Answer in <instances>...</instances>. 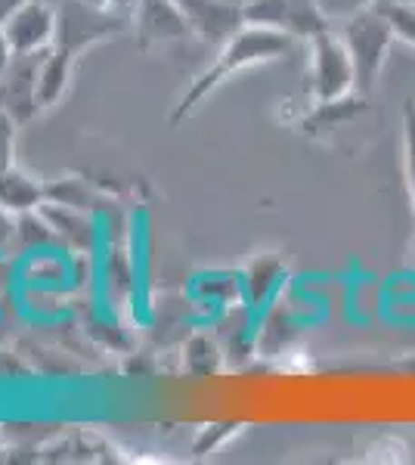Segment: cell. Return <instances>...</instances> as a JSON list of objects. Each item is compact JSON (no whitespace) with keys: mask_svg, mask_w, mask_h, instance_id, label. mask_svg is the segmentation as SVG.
<instances>
[{"mask_svg":"<svg viewBox=\"0 0 415 465\" xmlns=\"http://www.w3.org/2000/svg\"><path fill=\"white\" fill-rule=\"evenodd\" d=\"M291 44H294V37L289 35L273 32V28H263V25H248L245 22L223 47H217V56L211 59L208 69L186 87V94L180 96V103L171 112V124H180L183 118H190L217 87L232 78V74H242L248 69H258V65L282 59L291 50Z\"/></svg>","mask_w":415,"mask_h":465,"instance_id":"cell-1","label":"cell"},{"mask_svg":"<svg viewBox=\"0 0 415 465\" xmlns=\"http://www.w3.org/2000/svg\"><path fill=\"white\" fill-rule=\"evenodd\" d=\"M341 37H344L347 50H351L353 69H357V90L369 96L384 72L390 44L397 41L394 28H390V19L384 16V10L375 4L372 10L341 22Z\"/></svg>","mask_w":415,"mask_h":465,"instance_id":"cell-2","label":"cell"},{"mask_svg":"<svg viewBox=\"0 0 415 465\" xmlns=\"http://www.w3.org/2000/svg\"><path fill=\"white\" fill-rule=\"evenodd\" d=\"M311 47V65H307V84H311L313 103L341 100L357 90V69H353L351 50H347L341 32L326 28L307 41Z\"/></svg>","mask_w":415,"mask_h":465,"instance_id":"cell-3","label":"cell"},{"mask_svg":"<svg viewBox=\"0 0 415 465\" xmlns=\"http://www.w3.org/2000/svg\"><path fill=\"white\" fill-rule=\"evenodd\" d=\"M127 25V16L118 10H105V6L87 4V0H63L56 6V37L53 47L65 50L78 59L87 47H94L103 37H112Z\"/></svg>","mask_w":415,"mask_h":465,"instance_id":"cell-4","label":"cell"},{"mask_svg":"<svg viewBox=\"0 0 415 465\" xmlns=\"http://www.w3.org/2000/svg\"><path fill=\"white\" fill-rule=\"evenodd\" d=\"M248 25H263L294 37V41H311L326 28H335L322 16L316 0H242Z\"/></svg>","mask_w":415,"mask_h":465,"instance_id":"cell-5","label":"cell"},{"mask_svg":"<svg viewBox=\"0 0 415 465\" xmlns=\"http://www.w3.org/2000/svg\"><path fill=\"white\" fill-rule=\"evenodd\" d=\"M44 54H13L10 69L0 78V109L10 112L16 124H25L41 112V100H37V81H41V63Z\"/></svg>","mask_w":415,"mask_h":465,"instance_id":"cell-6","label":"cell"},{"mask_svg":"<svg viewBox=\"0 0 415 465\" xmlns=\"http://www.w3.org/2000/svg\"><path fill=\"white\" fill-rule=\"evenodd\" d=\"M193 35L211 47H223L245 25L242 0H173Z\"/></svg>","mask_w":415,"mask_h":465,"instance_id":"cell-7","label":"cell"},{"mask_svg":"<svg viewBox=\"0 0 415 465\" xmlns=\"http://www.w3.org/2000/svg\"><path fill=\"white\" fill-rule=\"evenodd\" d=\"M13 54H41L53 47L56 37V6L50 0H25L10 19L0 25Z\"/></svg>","mask_w":415,"mask_h":465,"instance_id":"cell-8","label":"cell"},{"mask_svg":"<svg viewBox=\"0 0 415 465\" xmlns=\"http://www.w3.org/2000/svg\"><path fill=\"white\" fill-rule=\"evenodd\" d=\"M133 35H137V47L143 54H149L153 47L186 41L193 35V28L173 0H137V6H133Z\"/></svg>","mask_w":415,"mask_h":465,"instance_id":"cell-9","label":"cell"},{"mask_svg":"<svg viewBox=\"0 0 415 465\" xmlns=\"http://www.w3.org/2000/svg\"><path fill=\"white\" fill-rule=\"evenodd\" d=\"M44 202H47V193H44L41 180L25 174L16 164L0 171V208H4L6 214L19 217V214L37 212Z\"/></svg>","mask_w":415,"mask_h":465,"instance_id":"cell-10","label":"cell"},{"mask_svg":"<svg viewBox=\"0 0 415 465\" xmlns=\"http://www.w3.org/2000/svg\"><path fill=\"white\" fill-rule=\"evenodd\" d=\"M74 63H78V59H74L72 54H65V50H59V47H50L47 54H44L41 81H37V100H41V112L59 106V103H63V96L69 94Z\"/></svg>","mask_w":415,"mask_h":465,"instance_id":"cell-11","label":"cell"},{"mask_svg":"<svg viewBox=\"0 0 415 465\" xmlns=\"http://www.w3.org/2000/svg\"><path fill=\"white\" fill-rule=\"evenodd\" d=\"M37 212L47 217L56 239H63L65 245H72V249H87L90 245L94 227H90L87 212H78V208H69V205H56V202H44Z\"/></svg>","mask_w":415,"mask_h":465,"instance_id":"cell-12","label":"cell"},{"mask_svg":"<svg viewBox=\"0 0 415 465\" xmlns=\"http://www.w3.org/2000/svg\"><path fill=\"white\" fill-rule=\"evenodd\" d=\"M44 193H47V202H56V205H69L78 208V212H96L100 205H105V199L87 180L81 177H56L44 183Z\"/></svg>","mask_w":415,"mask_h":465,"instance_id":"cell-13","label":"cell"},{"mask_svg":"<svg viewBox=\"0 0 415 465\" xmlns=\"http://www.w3.org/2000/svg\"><path fill=\"white\" fill-rule=\"evenodd\" d=\"M282 280H285L282 261L263 254V258H254L252 267L245 270L242 286L248 292V298H252L254 304H261V302H270V298L276 295V289L282 286Z\"/></svg>","mask_w":415,"mask_h":465,"instance_id":"cell-14","label":"cell"},{"mask_svg":"<svg viewBox=\"0 0 415 465\" xmlns=\"http://www.w3.org/2000/svg\"><path fill=\"white\" fill-rule=\"evenodd\" d=\"M412 460V444L403 434H379L372 444L366 447L363 462H410Z\"/></svg>","mask_w":415,"mask_h":465,"instance_id":"cell-15","label":"cell"},{"mask_svg":"<svg viewBox=\"0 0 415 465\" xmlns=\"http://www.w3.org/2000/svg\"><path fill=\"white\" fill-rule=\"evenodd\" d=\"M403 174L415 217V100L403 103Z\"/></svg>","mask_w":415,"mask_h":465,"instance_id":"cell-16","label":"cell"},{"mask_svg":"<svg viewBox=\"0 0 415 465\" xmlns=\"http://www.w3.org/2000/svg\"><path fill=\"white\" fill-rule=\"evenodd\" d=\"M384 16L390 19L397 41H403L406 47L415 50V4H379Z\"/></svg>","mask_w":415,"mask_h":465,"instance_id":"cell-17","label":"cell"},{"mask_svg":"<svg viewBox=\"0 0 415 465\" xmlns=\"http://www.w3.org/2000/svg\"><path fill=\"white\" fill-rule=\"evenodd\" d=\"M239 429L242 425H236V422H221V425H205V429L199 431V438H195V444H193V453L195 456H208V453H217L226 440L230 438H236Z\"/></svg>","mask_w":415,"mask_h":465,"instance_id":"cell-18","label":"cell"},{"mask_svg":"<svg viewBox=\"0 0 415 465\" xmlns=\"http://www.w3.org/2000/svg\"><path fill=\"white\" fill-rule=\"evenodd\" d=\"M316 4H320L322 16H326L331 25H335V22L341 25V22L360 16V13L372 10L379 0H316Z\"/></svg>","mask_w":415,"mask_h":465,"instance_id":"cell-19","label":"cell"},{"mask_svg":"<svg viewBox=\"0 0 415 465\" xmlns=\"http://www.w3.org/2000/svg\"><path fill=\"white\" fill-rule=\"evenodd\" d=\"M13 155H16V118L0 109V171L16 164Z\"/></svg>","mask_w":415,"mask_h":465,"instance_id":"cell-20","label":"cell"},{"mask_svg":"<svg viewBox=\"0 0 415 465\" xmlns=\"http://www.w3.org/2000/svg\"><path fill=\"white\" fill-rule=\"evenodd\" d=\"M10 63H13V50H10V44H6L4 32H0V78H4L6 69H10Z\"/></svg>","mask_w":415,"mask_h":465,"instance_id":"cell-21","label":"cell"},{"mask_svg":"<svg viewBox=\"0 0 415 465\" xmlns=\"http://www.w3.org/2000/svg\"><path fill=\"white\" fill-rule=\"evenodd\" d=\"M22 4H25V0H0V25H4V22L10 19Z\"/></svg>","mask_w":415,"mask_h":465,"instance_id":"cell-22","label":"cell"},{"mask_svg":"<svg viewBox=\"0 0 415 465\" xmlns=\"http://www.w3.org/2000/svg\"><path fill=\"white\" fill-rule=\"evenodd\" d=\"M87 4H96V6H105V10H118V13H124L127 6L133 4V0H87Z\"/></svg>","mask_w":415,"mask_h":465,"instance_id":"cell-23","label":"cell"},{"mask_svg":"<svg viewBox=\"0 0 415 465\" xmlns=\"http://www.w3.org/2000/svg\"><path fill=\"white\" fill-rule=\"evenodd\" d=\"M13 227H16V217H13V214H6L4 208H0V232H4V236H10Z\"/></svg>","mask_w":415,"mask_h":465,"instance_id":"cell-24","label":"cell"},{"mask_svg":"<svg viewBox=\"0 0 415 465\" xmlns=\"http://www.w3.org/2000/svg\"><path fill=\"white\" fill-rule=\"evenodd\" d=\"M379 4H415V0H379Z\"/></svg>","mask_w":415,"mask_h":465,"instance_id":"cell-25","label":"cell"}]
</instances>
